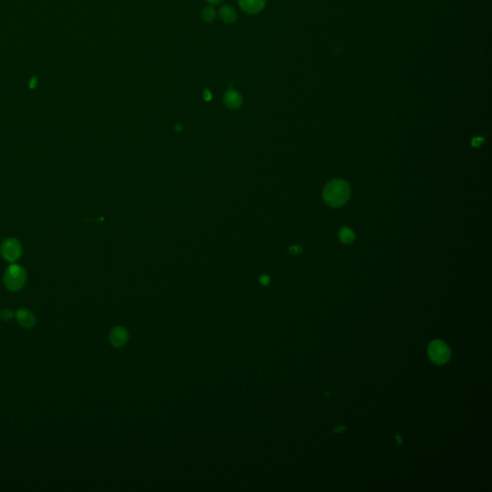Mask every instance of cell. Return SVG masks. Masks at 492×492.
<instances>
[{
	"mask_svg": "<svg viewBox=\"0 0 492 492\" xmlns=\"http://www.w3.org/2000/svg\"><path fill=\"white\" fill-rule=\"evenodd\" d=\"M241 9L249 15H256L263 10L265 0H239Z\"/></svg>",
	"mask_w": 492,
	"mask_h": 492,
	"instance_id": "8992f818",
	"label": "cell"
},
{
	"mask_svg": "<svg viewBox=\"0 0 492 492\" xmlns=\"http://www.w3.org/2000/svg\"><path fill=\"white\" fill-rule=\"evenodd\" d=\"M260 282L263 284H267L269 283V278L266 275H263L260 278Z\"/></svg>",
	"mask_w": 492,
	"mask_h": 492,
	"instance_id": "5bb4252c",
	"label": "cell"
},
{
	"mask_svg": "<svg viewBox=\"0 0 492 492\" xmlns=\"http://www.w3.org/2000/svg\"><path fill=\"white\" fill-rule=\"evenodd\" d=\"M36 85H37V78H36V77H33V78H31V80H30L29 87H30L31 88H34L35 87H36Z\"/></svg>",
	"mask_w": 492,
	"mask_h": 492,
	"instance_id": "9a60e30c",
	"label": "cell"
},
{
	"mask_svg": "<svg viewBox=\"0 0 492 492\" xmlns=\"http://www.w3.org/2000/svg\"><path fill=\"white\" fill-rule=\"evenodd\" d=\"M14 317H15V314L12 312L10 309H3L0 311V318L4 321H9Z\"/></svg>",
	"mask_w": 492,
	"mask_h": 492,
	"instance_id": "7c38bea8",
	"label": "cell"
},
{
	"mask_svg": "<svg viewBox=\"0 0 492 492\" xmlns=\"http://www.w3.org/2000/svg\"><path fill=\"white\" fill-rule=\"evenodd\" d=\"M344 430H345V427H338V428H336V429L334 430V432H335V433H341V432H343Z\"/></svg>",
	"mask_w": 492,
	"mask_h": 492,
	"instance_id": "e0dca14e",
	"label": "cell"
},
{
	"mask_svg": "<svg viewBox=\"0 0 492 492\" xmlns=\"http://www.w3.org/2000/svg\"><path fill=\"white\" fill-rule=\"evenodd\" d=\"M300 251H301V248H300V247H298V246H293V247H291V248H290V252H291L292 254H296V253H298V252Z\"/></svg>",
	"mask_w": 492,
	"mask_h": 492,
	"instance_id": "2e32d148",
	"label": "cell"
},
{
	"mask_svg": "<svg viewBox=\"0 0 492 492\" xmlns=\"http://www.w3.org/2000/svg\"><path fill=\"white\" fill-rule=\"evenodd\" d=\"M207 1L213 5H216V4H219V2H221L222 0H207Z\"/></svg>",
	"mask_w": 492,
	"mask_h": 492,
	"instance_id": "d6986e66",
	"label": "cell"
},
{
	"mask_svg": "<svg viewBox=\"0 0 492 492\" xmlns=\"http://www.w3.org/2000/svg\"><path fill=\"white\" fill-rule=\"evenodd\" d=\"M224 102H225L226 106H228L231 109H238L242 103V97L238 91L228 90L225 93Z\"/></svg>",
	"mask_w": 492,
	"mask_h": 492,
	"instance_id": "ba28073f",
	"label": "cell"
},
{
	"mask_svg": "<svg viewBox=\"0 0 492 492\" xmlns=\"http://www.w3.org/2000/svg\"><path fill=\"white\" fill-rule=\"evenodd\" d=\"M482 142H483V139H481V138H476V139H474V140L472 141V145H473V146H475V147H477V146H479V145H480V143Z\"/></svg>",
	"mask_w": 492,
	"mask_h": 492,
	"instance_id": "4fadbf2b",
	"label": "cell"
},
{
	"mask_svg": "<svg viewBox=\"0 0 492 492\" xmlns=\"http://www.w3.org/2000/svg\"><path fill=\"white\" fill-rule=\"evenodd\" d=\"M350 196V187L343 180H334L325 186L323 198L331 207L342 206Z\"/></svg>",
	"mask_w": 492,
	"mask_h": 492,
	"instance_id": "6da1fadb",
	"label": "cell"
},
{
	"mask_svg": "<svg viewBox=\"0 0 492 492\" xmlns=\"http://www.w3.org/2000/svg\"><path fill=\"white\" fill-rule=\"evenodd\" d=\"M204 97H205L206 100H210V99H212V94L209 92L208 90H206V91L204 92Z\"/></svg>",
	"mask_w": 492,
	"mask_h": 492,
	"instance_id": "ac0fdd59",
	"label": "cell"
},
{
	"mask_svg": "<svg viewBox=\"0 0 492 492\" xmlns=\"http://www.w3.org/2000/svg\"><path fill=\"white\" fill-rule=\"evenodd\" d=\"M202 20L205 22H213L216 18V11L213 7H206L202 10Z\"/></svg>",
	"mask_w": 492,
	"mask_h": 492,
	"instance_id": "8fae6325",
	"label": "cell"
},
{
	"mask_svg": "<svg viewBox=\"0 0 492 492\" xmlns=\"http://www.w3.org/2000/svg\"><path fill=\"white\" fill-rule=\"evenodd\" d=\"M219 17L226 23H233L238 19V13L231 6H222L219 9Z\"/></svg>",
	"mask_w": 492,
	"mask_h": 492,
	"instance_id": "9c48e42d",
	"label": "cell"
},
{
	"mask_svg": "<svg viewBox=\"0 0 492 492\" xmlns=\"http://www.w3.org/2000/svg\"><path fill=\"white\" fill-rule=\"evenodd\" d=\"M428 354L432 361L437 364H443L450 359V349L448 345L441 340H434L430 343Z\"/></svg>",
	"mask_w": 492,
	"mask_h": 492,
	"instance_id": "3957f363",
	"label": "cell"
},
{
	"mask_svg": "<svg viewBox=\"0 0 492 492\" xmlns=\"http://www.w3.org/2000/svg\"><path fill=\"white\" fill-rule=\"evenodd\" d=\"M0 252L6 261L13 263L21 257L22 245L16 239H8L2 243Z\"/></svg>",
	"mask_w": 492,
	"mask_h": 492,
	"instance_id": "277c9868",
	"label": "cell"
},
{
	"mask_svg": "<svg viewBox=\"0 0 492 492\" xmlns=\"http://www.w3.org/2000/svg\"><path fill=\"white\" fill-rule=\"evenodd\" d=\"M26 271L19 264H12L4 274V284L10 291H18L22 289L26 283Z\"/></svg>",
	"mask_w": 492,
	"mask_h": 492,
	"instance_id": "7a4b0ae2",
	"label": "cell"
},
{
	"mask_svg": "<svg viewBox=\"0 0 492 492\" xmlns=\"http://www.w3.org/2000/svg\"><path fill=\"white\" fill-rule=\"evenodd\" d=\"M128 339V333L123 327H116L110 333V342L115 347L123 346Z\"/></svg>",
	"mask_w": 492,
	"mask_h": 492,
	"instance_id": "52a82bcc",
	"label": "cell"
},
{
	"mask_svg": "<svg viewBox=\"0 0 492 492\" xmlns=\"http://www.w3.org/2000/svg\"><path fill=\"white\" fill-rule=\"evenodd\" d=\"M339 239L343 243H351L355 239V235L349 228H342L339 231Z\"/></svg>",
	"mask_w": 492,
	"mask_h": 492,
	"instance_id": "30bf717a",
	"label": "cell"
},
{
	"mask_svg": "<svg viewBox=\"0 0 492 492\" xmlns=\"http://www.w3.org/2000/svg\"><path fill=\"white\" fill-rule=\"evenodd\" d=\"M18 323L25 329L32 328L36 324V317L33 313L27 309H19L15 314Z\"/></svg>",
	"mask_w": 492,
	"mask_h": 492,
	"instance_id": "5b68a950",
	"label": "cell"
}]
</instances>
